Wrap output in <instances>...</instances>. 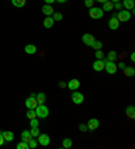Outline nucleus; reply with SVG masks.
I'll list each match as a JSON object with an SVG mask.
<instances>
[{"label":"nucleus","instance_id":"f257e3e1","mask_svg":"<svg viewBox=\"0 0 135 149\" xmlns=\"http://www.w3.org/2000/svg\"><path fill=\"white\" fill-rule=\"evenodd\" d=\"M103 62H104V69L108 74L114 75L116 74L117 71V66H116V62H112V61H108L107 58H103Z\"/></svg>","mask_w":135,"mask_h":149},{"label":"nucleus","instance_id":"f03ea898","mask_svg":"<svg viewBox=\"0 0 135 149\" xmlns=\"http://www.w3.org/2000/svg\"><path fill=\"white\" fill-rule=\"evenodd\" d=\"M34 110H35L37 118H41V120H42V118H47V117H49L50 111H49V108H47V106H45V104L38 105Z\"/></svg>","mask_w":135,"mask_h":149},{"label":"nucleus","instance_id":"7ed1b4c3","mask_svg":"<svg viewBox=\"0 0 135 149\" xmlns=\"http://www.w3.org/2000/svg\"><path fill=\"white\" fill-rule=\"evenodd\" d=\"M116 19L119 22H124V23H127V22L131 19V12H130L128 10H120L116 14Z\"/></svg>","mask_w":135,"mask_h":149},{"label":"nucleus","instance_id":"20e7f679","mask_svg":"<svg viewBox=\"0 0 135 149\" xmlns=\"http://www.w3.org/2000/svg\"><path fill=\"white\" fill-rule=\"evenodd\" d=\"M89 16L92 19H101L104 16V11L100 7H91L89 8Z\"/></svg>","mask_w":135,"mask_h":149},{"label":"nucleus","instance_id":"39448f33","mask_svg":"<svg viewBox=\"0 0 135 149\" xmlns=\"http://www.w3.org/2000/svg\"><path fill=\"white\" fill-rule=\"evenodd\" d=\"M72 101H73V104L75 105H81L82 102H84V94L80 93V91L75 90V91H72Z\"/></svg>","mask_w":135,"mask_h":149},{"label":"nucleus","instance_id":"423d86ee","mask_svg":"<svg viewBox=\"0 0 135 149\" xmlns=\"http://www.w3.org/2000/svg\"><path fill=\"white\" fill-rule=\"evenodd\" d=\"M37 141H38V144H41V146H47L50 144V137L46 133H39L37 137Z\"/></svg>","mask_w":135,"mask_h":149},{"label":"nucleus","instance_id":"0eeeda50","mask_svg":"<svg viewBox=\"0 0 135 149\" xmlns=\"http://www.w3.org/2000/svg\"><path fill=\"white\" fill-rule=\"evenodd\" d=\"M86 126H88V132H95L96 129H99L100 126V122L97 118H89L88 124H86Z\"/></svg>","mask_w":135,"mask_h":149},{"label":"nucleus","instance_id":"6e6552de","mask_svg":"<svg viewBox=\"0 0 135 149\" xmlns=\"http://www.w3.org/2000/svg\"><path fill=\"white\" fill-rule=\"evenodd\" d=\"M26 108L27 109H35L38 106V102H37V98H35V94H31L27 100H26Z\"/></svg>","mask_w":135,"mask_h":149},{"label":"nucleus","instance_id":"1a4fd4ad","mask_svg":"<svg viewBox=\"0 0 135 149\" xmlns=\"http://www.w3.org/2000/svg\"><path fill=\"white\" fill-rule=\"evenodd\" d=\"M81 40H82V43H84L85 46L91 47V45H92L93 40H95V36H93L92 34H84L81 36Z\"/></svg>","mask_w":135,"mask_h":149},{"label":"nucleus","instance_id":"9d476101","mask_svg":"<svg viewBox=\"0 0 135 149\" xmlns=\"http://www.w3.org/2000/svg\"><path fill=\"white\" fill-rule=\"evenodd\" d=\"M80 81L78 79H70L69 82L66 83V87H69L72 91H75V90H78V87H80Z\"/></svg>","mask_w":135,"mask_h":149},{"label":"nucleus","instance_id":"9b49d317","mask_svg":"<svg viewBox=\"0 0 135 149\" xmlns=\"http://www.w3.org/2000/svg\"><path fill=\"white\" fill-rule=\"evenodd\" d=\"M119 24H120V22L117 20L116 17H111L110 20H108V27H110V30H112V31H116L117 28H119Z\"/></svg>","mask_w":135,"mask_h":149},{"label":"nucleus","instance_id":"f8f14e48","mask_svg":"<svg viewBox=\"0 0 135 149\" xmlns=\"http://www.w3.org/2000/svg\"><path fill=\"white\" fill-rule=\"evenodd\" d=\"M92 67H93V70H95V71H103V70H104V62H103V59H96V61L93 62Z\"/></svg>","mask_w":135,"mask_h":149},{"label":"nucleus","instance_id":"ddd939ff","mask_svg":"<svg viewBox=\"0 0 135 149\" xmlns=\"http://www.w3.org/2000/svg\"><path fill=\"white\" fill-rule=\"evenodd\" d=\"M122 6H123L124 10L131 11L135 7V0H122Z\"/></svg>","mask_w":135,"mask_h":149},{"label":"nucleus","instance_id":"4468645a","mask_svg":"<svg viewBox=\"0 0 135 149\" xmlns=\"http://www.w3.org/2000/svg\"><path fill=\"white\" fill-rule=\"evenodd\" d=\"M42 12L46 15V16H51L53 12H54L53 6H50V4H45V6H42Z\"/></svg>","mask_w":135,"mask_h":149},{"label":"nucleus","instance_id":"2eb2a0df","mask_svg":"<svg viewBox=\"0 0 135 149\" xmlns=\"http://www.w3.org/2000/svg\"><path fill=\"white\" fill-rule=\"evenodd\" d=\"M1 134H3L4 141H6V142H11L12 140H14V133L10 132V130H3V132H1Z\"/></svg>","mask_w":135,"mask_h":149},{"label":"nucleus","instance_id":"dca6fc26","mask_svg":"<svg viewBox=\"0 0 135 149\" xmlns=\"http://www.w3.org/2000/svg\"><path fill=\"white\" fill-rule=\"evenodd\" d=\"M126 116H127V118H130V120H134L135 118V108L132 105H130V106L126 109Z\"/></svg>","mask_w":135,"mask_h":149},{"label":"nucleus","instance_id":"f3484780","mask_svg":"<svg viewBox=\"0 0 135 149\" xmlns=\"http://www.w3.org/2000/svg\"><path fill=\"white\" fill-rule=\"evenodd\" d=\"M54 26V19L51 16H46L43 20V27L45 28H51Z\"/></svg>","mask_w":135,"mask_h":149},{"label":"nucleus","instance_id":"a211bd4d","mask_svg":"<svg viewBox=\"0 0 135 149\" xmlns=\"http://www.w3.org/2000/svg\"><path fill=\"white\" fill-rule=\"evenodd\" d=\"M20 137H22V141H26L27 144H29V141L32 139V136H31V133H30V130H23V132H22V134H20Z\"/></svg>","mask_w":135,"mask_h":149},{"label":"nucleus","instance_id":"6ab92c4d","mask_svg":"<svg viewBox=\"0 0 135 149\" xmlns=\"http://www.w3.org/2000/svg\"><path fill=\"white\" fill-rule=\"evenodd\" d=\"M25 52L26 54H30V55L37 54V47L34 45H26L25 46Z\"/></svg>","mask_w":135,"mask_h":149},{"label":"nucleus","instance_id":"aec40b11","mask_svg":"<svg viewBox=\"0 0 135 149\" xmlns=\"http://www.w3.org/2000/svg\"><path fill=\"white\" fill-rule=\"evenodd\" d=\"M35 98H37V102H38V105H42L46 102V94L45 93H38L35 94Z\"/></svg>","mask_w":135,"mask_h":149},{"label":"nucleus","instance_id":"412c9836","mask_svg":"<svg viewBox=\"0 0 135 149\" xmlns=\"http://www.w3.org/2000/svg\"><path fill=\"white\" fill-rule=\"evenodd\" d=\"M123 71H124L126 77H134L135 75V69L132 66H126L124 69H123Z\"/></svg>","mask_w":135,"mask_h":149},{"label":"nucleus","instance_id":"4be33fe9","mask_svg":"<svg viewBox=\"0 0 135 149\" xmlns=\"http://www.w3.org/2000/svg\"><path fill=\"white\" fill-rule=\"evenodd\" d=\"M101 10L105 11V12H108V11H112V10H114V3H112L111 0H108V1L103 3V8H101Z\"/></svg>","mask_w":135,"mask_h":149},{"label":"nucleus","instance_id":"5701e85b","mask_svg":"<svg viewBox=\"0 0 135 149\" xmlns=\"http://www.w3.org/2000/svg\"><path fill=\"white\" fill-rule=\"evenodd\" d=\"M107 59H108V61H112V62H116V61H117V54H116V51L111 50V51L107 54Z\"/></svg>","mask_w":135,"mask_h":149},{"label":"nucleus","instance_id":"b1692460","mask_svg":"<svg viewBox=\"0 0 135 149\" xmlns=\"http://www.w3.org/2000/svg\"><path fill=\"white\" fill-rule=\"evenodd\" d=\"M73 146V141H72L70 139H64L62 140V148H65V149H69V148H72Z\"/></svg>","mask_w":135,"mask_h":149},{"label":"nucleus","instance_id":"393cba45","mask_svg":"<svg viewBox=\"0 0 135 149\" xmlns=\"http://www.w3.org/2000/svg\"><path fill=\"white\" fill-rule=\"evenodd\" d=\"M12 1V6L16 8H22L26 4V0H11Z\"/></svg>","mask_w":135,"mask_h":149},{"label":"nucleus","instance_id":"a878e982","mask_svg":"<svg viewBox=\"0 0 135 149\" xmlns=\"http://www.w3.org/2000/svg\"><path fill=\"white\" fill-rule=\"evenodd\" d=\"M91 47H92V49H95V50H101L103 43H101L100 40H96V39H95V40H93V43L91 45Z\"/></svg>","mask_w":135,"mask_h":149},{"label":"nucleus","instance_id":"bb28decb","mask_svg":"<svg viewBox=\"0 0 135 149\" xmlns=\"http://www.w3.org/2000/svg\"><path fill=\"white\" fill-rule=\"evenodd\" d=\"M51 17L54 19V22H61L64 16H62V14H61V12H56V11H54L53 15H51Z\"/></svg>","mask_w":135,"mask_h":149},{"label":"nucleus","instance_id":"cd10ccee","mask_svg":"<svg viewBox=\"0 0 135 149\" xmlns=\"http://www.w3.org/2000/svg\"><path fill=\"white\" fill-rule=\"evenodd\" d=\"M26 117L29 118V120H32V118H37L35 110H34V109H29V110H27V113H26Z\"/></svg>","mask_w":135,"mask_h":149},{"label":"nucleus","instance_id":"c85d7f7f","mask_svg":"<svg viewBox=\"0 0 135 149\" xmlns=\"http://www.w3.org/2000/svg\"><path fill=\"white\" fill-rule=\"evenodd\" d=\"M16 148L18 149H30V146H29V144H27L26 141H20L18 145H16Z\"/></svg>","mask_w":135,"mask_h":149},{"label":"nucleus","instance_id":"c756f323","mask_svg":"<svg viewBox=\"0 0 135 149\" xmlns=\"http://www.w3.org/2000/svg\"><path fill=\"white\" fill-rule=\"evenodd\" d=\"M29 146L31 149H35L37 146H38V141H37V140H34V137H32V139L29 141Z\"/></svg>","mask_w":135,"mask_h":149},{"label":"nucleus","instance_id":"7c9ffc66","mask_svg":"<svg viewBox=\"0 0 135 149\" xmlns=\"http://www.w3.org/2000/svg\"><path fill=\"white\" fill-rule=\"evenodd\" d=\"M30 133H31L32 137H38V134H39L41 132H39L38 126H37V128H31V129H30Z\"/></svg>","mask_w":135,"mask_h":149},{"label":"nucleus","instance_id":"2f4dec72","mask_svg":"<svg viewBox=\"0 0 135 149\" xmlns=\"http://www.w3.org/2000/svg\"><path fill=\"white\" fill-rule=\"evenodd\" d=\"M95 56H96V59H103L104 52L101 51V50H95Z\"/></svg>","mask_w":135,"mask_h":149},{"label":"nucleus","instance_id":"473e14b6","mask_svg":"<svg viewBox=\"0 0 135 149\" xmlns=\"http://www.w3.org/2000/svg\"><path fill=\"white\" fill-rule=\"evenodd\" d=\"M30 126H31V128H37V126H39L38 118H32V120H30Z\"/></svg>","mask_w":135,"mask_h":149},{"label":"nucleus","instance_id":"72a5a7b5","mask_svg":"<svg viewBox=\"0 0 135 149\" xmlns=\"http://www.w3.org/2000/svg\"><path fill=\"white\" fill-rule=\"evenodd\" d=\"M93 4H95V0H84V6H85L86 8L93 7Z\"/></svg>","mask_w":135,"mask_h":149},{"label":"nucleus","instance_id":"f704fd0d","mask_svg":"<svg viewBox=\"0 0 135 149\" xmlns=\"http://www.w3.org/2000/svg\"><path fill=\"white\" fill-rule=\"evenodd\" d=\"M78 129H80V132H88V126H86V124H80L78 125Z\"/></svg>","mask_w":135,"mask_h":149},{"label":"nucleus","instance_id":"c9c22d12","mask_svg":"<svg viewBox=\"0 0 135 149\" xmlns=\"http://www.w3.org/2000/svg\"><path fill=\"white\" fill-rule=\"evenodd\" d=\"M114 8H116L117 11H120V10H123V6H122L120 1H117V3H114Z\"/></svg>","mask_w":135,"mask_h":149},{"label":"nucleus","instance_id":"e433bc0d","mask_svg":"<svg viewBox=\"0 0 135 149\" xmlns=\"http://www.w3.org/2000/svg\"><path fill=\"white\" fill-rule=\"evenodd\" d=\"M116 66H117V69H122V70H123L126 67V63L124 62H119V63H116Z\"/></svg>","mask_w":135,"mask_h":149},{"label":"nucleus","instance_id":"4c0bfd02","mask_svg":"<svg viewBox=\"0 0 135 149\" xmlns=\"http://www.w3.org/2000/svg\"><path fill=\"white\" fill-rule=\"evenodd\" d=\"M58 86H60L61 89H65V87H66V82H64V81H61V82L58 83Z\"/></svg>","mask_w":135,"mask_h":149},{"label":"nucleus","instance_id":"58836bf2","mask_svg":"<svg viewBox=\"0 0 135 149\" xmlns=\"http://www.w3.org/2000/svg\"><path fill=\"white\" fill-rule=\"evenodd\" d=\"M4 142H6V141H4V137H3V134H1V132H0V146L3 145Z\"/></svg>","mask_w":135,"mask_h":149},{"label":"nucleus","instance_id":"ea45409f","mask_svg":"<svg viewBox=\"0 0 135 149\" xmlns=\"http://www.w3.org/2000/svg\"><path fill=\"white\" fill-rule=\"evenodd\" d=\"M45 3L50 4V6H53V3H56V0H45Z\"/></svg>","mask_w":135,"mask_h":149},{"label":"nucleus","instance_id":"a19ab883","mask_svg":"<svg viewBox=\"0 0 135 149\" xmlns=\"http://www.w3.org/2000/svg\"><path fill=\"white\" fill-rule=\"evenodd\" d=\"M130 58H131V62H134V61H135V52H131Z\"/></svg>","mask_w":135,"mask_h":149},{"label":"nucleus","instance_id":"79ce46f5","mask_svg":"<svg viewBox=\"0 0 135 149\" xmlns=\"http://www.w3.org/2000/svg\"><path fill=\"white\" fill-rule=\"evenodd\" d=\"M56 1H58V3H61V4H64V3H66L68 0H56Z\"/></svg>","mask_w":135,"mask_h":149},{"label":"nucleus","instance_id":"37998d69","mask_svg":"<svg viewBox=\"0 0 135 149\" xmlns=\"http://www.w3.org/2000/svg\"><path fill=\"white\" fill-rule=\"evenodd\" d=\"M96 1H99V3L103 4V3H105V1H108V0H96Z\"/></svg>","mask_w":135,"mask_h":149},{"label":"nucleus","instance_id":"c03bdc74","mask_svg":"<svg viewBox=\"0 0 135 149\" xmlns=\"http://www.w3.org/2000/svg\"><path fill=\"white\" fill-rule=\"evenodd\" d=\"M112 3H117V1H120V0H111Z\"/></svg>","mask_w":135,"mask_h":149}]
</instances>
